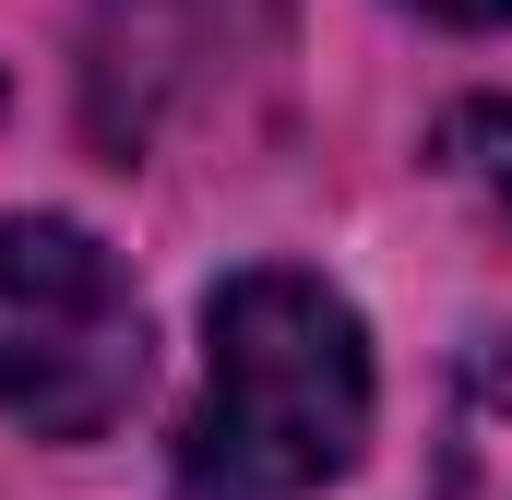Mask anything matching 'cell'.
<instances>
[{
  "instance_id": "1",
  "label": "cell",
  "mask_w": 512,
  "mask_h": 500,
  "mask_svg": "<svg viewBox=\"0 0 512 500\" xmlns=\"http://www.w3.org/2000/svg\"><path fill=\"white\" fill-rule=\"evenodd\" d=\"M370 441V334L358 310L298 274L251 262L203 310V405L179 429L191 500H310L334 489Z\"/></svg>"
},
{
  "instance_id": "2",
  "label": "cell",
  "mask_w": 512,
  "mask_h": 500,
  "mask_svg": "<svg viewBox=\"0 0 512 500\" xmlns=\"http://www.w3.org/2000/svg\"><path fill=\"white\" fill-rule=\"evenodd\" d=\"M143 393V298L120 250L72 215L0 227V417L36 441H96Z\"/></svg>"
},
{
  "instance_id": "3",
  "label": "cell",
  "mask_w": 512,
  "mask_h": 500,
  "mask_svg": "<svg viewBox=\"0 0 512 500\" xmlns=\"http://www.w3.org/2000/svg\"><path fill=\"white\" fill-rule=\"evenodd\" d=\"M429 500H512V334H489L453 370V417H441Z\"/></svg>"
},
{
  "instance_id": "4",
  "label": "cell",
  "mask_w": 512,
  "mask_h": 500,
  "mask_svg": "<svg viewBox=\"0 0 512 500\" xmlns=\"http://www.w3.org/2000/svg\"><path fill=\"white\" fill-rule=\"evenodd\" d=\"M441 167H453V179H477V191H489V203L512 215V108H501V96L441 120Z\"/></svg>"
},
{
  "instance_id": "5",
  "label": "cell",
  "mask_w": 512,
  "mask_h": 500,
  "mask_svg": "<svg viewBox=\"0 0 512 500\" xmlns=\"http://www.w3.org/2000/svg\"><path fill=\"white\" fill-rule=\"evenodd\" d=\"M417 12H441V24H512V0H417Z\"/></svg>"
}]
</instances>
